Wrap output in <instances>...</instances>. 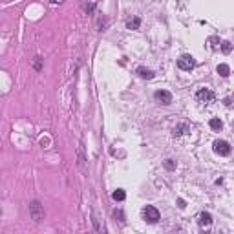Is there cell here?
Segmentation results:
<instances>
[{"instance_id":"cell-5","label":"cell","mask_w":234,"mask_h":234,"mask_svg":"<svg viewBox=\"0 0 234 234\" xmlns=\"http://www.w3.org/2000/svg\"><path fill=\"white\" fill-rule=\"evenodd\" d=\"M154 99H156L159 104H163V106L172 104V93H170V92H167V90H157V92L154 93Z\"/></svg>"},{"instance_id":"cell-12","label":"cell","mask_w":234,"mask_h":234,"mask_svg":"<svg viewBox=\"0 0 234 234\" xmlns=\"http://www.w3.org/2000/svg\"><path fill=\"white\" fill-rule=\"evenodd\" d=\"M126 26H128V29H139V26H141V19H132V20H128L126 22Z\"/></svg>"},{"instance_id":"cell-11","label":"cell","mask_w":234,"mask_h":234,"mask_svg":"<svg viewBox=\"0 0 234 234\" xmlns=\"http://www.w3.org/2000/svg\"><path fill=\"white\" fill-rule=\"evenodd\" d=\"M218 73L221 75V77H229V75H231L229 64H220V66H218Z\"/></svg>"},{"instance_id":"cell-13","label":"cell","mask_w":234,"mask_h":234,"mask_svg":"<svg viewBox=\"0 0 234 234\" xmlns=\"http://www.w3.org/2000/svg\"><path fill=\"white\" fill-rule=\"evenodd\" d=\"M209 125H210V128H212V130H221V126H223V123H221L218 117L210 119V123H209Z\"/></svg>"},{"instance_id":"cell-1","label":"cell","mask_w":234,"mask_h":234,"mask_svg":"<svg viewBox=\"0 0 234 234\" xmlns=\"http://www.w3.org/2000/svg\"><path fill=\"white\" fill-rule=\"evenodd\" d=\"M141 214H143V220L146 221V223H157L159 221V210L156 209V207H152V205H146L143 210H141Z\"/></svg>"},{"instance_id":"cell-15","label":"cell","mask_w":234,"mask_h":234,"mask_svg":"<svg viewBox=\"0 0 234 234\" xmlns=\"http://www.w3.org/2000/svg\"><path fill=\"white\" fill-rule=\"evenodd\" d=\"M165 167H167L168 170H174V168H176V161H174V159H167V161H165Z\"/></svg>"},{"instance_id":"cell-2","label":"cell","mask_w":234,"mask_h":234,"mask_svg":"<svg viewBox=\"0 0 234 234\" xmlns=\"http://www.w3.org/2000/svg\"><path fill=\"white\" fill-rule=\"evenodd\" d=\"M29 216H31V220L35 223H39V221L44 220V207L37 201V199L29 203Z\"/></svg>"},{"instance_id":"cell-7","label":"cell","mask_w":234,"mask_h":234,"mask_svg":"<svg viewBox=\"0 0 234 234\" xmlns=\"http://www.w3.org/2000/svg\"><path fill=\"white\" fill-rule=\"evenodd\" d=\"M190 128H189V125L187 123H181V125H178V126H174V130H172V134L176 136V137H179V136H183V134H187Z\"/></svg>"},{"instance_id":"cell-16","label":"cell","mask_w":234,"mask_h":234,"mask_svg":"<svg viewBox=\"0 0 234 234\" xmlns=\"http://www.w3.org/2000/svg\"><path fill=\"white\" fill-rule=\"evenodd\" d=\"M218 42H220V40H218L216 37H210V39H209V46H210V48H216V46H218Z\"/></svg>"},{"instance_id":"cell-14","label":"cell","mask_w":234,"mask_h":234,"mask_svg":"<svg viewBox=\"0 0 234 234\" xmlns=\"http://www.w3.org/2000/svg\"><path fill=\"white\" fill-rule=\"evenodd\" d=\"M221 51H223V53H231V51H232V44L229 42V40H223V42H221Z\"/></svg>"},{"instance_id":"cell-4","label":"cell","mask_w":234,"mask_h":234,"mask_svg":"<svg viewBox=\"0 0 234 234\" xmlns=\"http://www.w3.org/2000/svg\"><path fill=\"white\" fill-rule=\"evenodd\" d=\"M178 66H179V70L190 72V70H194V66H196V61H194L192 55H181L179 59H178Z\"/></svg>"},{"instance_id":"cell-18","label":"cell","mask_w":234,"mask_h":234,"mask_svg":"<svg viewBox=\"0 0 234 234\" xmlns=\"http://www.w3.org/2000/svg\"><path fill=\"white\" fill-rule=\"evenodd\" d=\"M40 145H42V146H44V145H50V139H48V137H42V139H40Z\"/></svg>"},{"instance_id":"cell-10","label":"cell","mask_w":234,"mask_h":234,"mask_svg":"<svg viewBox=\"0 0 234 234\" xmlns=\"http://www.w3.org/2000/svg\"><path fill=\"white\" fill-rule=\"evenodd\" d=\"M112 198H114V201H125V199H126V192L123 190V189H117V190L112 194Z\"/></svg>"},{"instance_id":"cell-9","label":"cell","mask_w":234,"mask_h":234,"mask_svg":"<svg viewBox=\"0 0 234 234\" xmlns=\"http://www.w3.org/2000/svg\"><path fill=\"white\" fill-rule=\"evenodd\" d=\"M137 75L141 77V79H154V72L148 70V68H145V66L137 68Z\"/></svg>"},{"instance_id":"cell-3","label":"cell","mask_w":234,"mask_h":234,"mask_svg":"<svg viewBox=\"0 0 234 234\" xmlns=\"http://www.w3.org/2000/svg\"><path fill=\"white\" fill-rule=\"evenodd\" d=\"M214 99H216V95H214L212 90H209V88H201L196 93V101L201 103V104H210V103H214Z\"/></svg>"},{"instance_id":"cell-8","label":"cell","mask_w":234,"mask_h":234,"mask_svg":"<svg viewBox=\"0 0 234 234\" xmlns=\"http://www.w3.org/2000/svg\"><path fill=\"white\" fill-rule=\"evenodd\" d=\"M198 221H199V225H201V227H210V223H212V216H210L209 212H201Z\"/></svg>"},{"instance_id":"cell-19","label":"cell","mask_w":234,"mask_h":234,"mask_svg":"<svg viewBox=\"0 0 234 234\" xmlns=\"http://www.w3.org/2000/svg\"><path fill=\"white\" fill-rule=\"evenodd\" d=\"M178 205H179V209H185V201L183 199H178Z\"/></svg>"},{"instance_id":"cell-6","label":"cell","mask_w":234,"mask_h":234,"mask_svg":"<svg viewBox=\"0 0 234 234\" xmlns=\"http://www.w3.org/2000/svg\"><path fill=\"white\" fill-rule=\"evenodd\" d=\"M214 152L218 154V156H229L231 154V145L227 143V141H214Z\"/></svg>"},{"instance_id":"cell-17","label":"cell","mask_w":234,"mask_h":234,"mask_svg":"<svg viewBox=\"0 0 234 234\" xmlns=\"http://www.w3.org/2000/svg\"><path fill=\"white\" fill-rule=\"evenodd\" d=\"M35 70H40V57H35Z\"/></svg>"},{"instance_id":"cell-20","label":"cell","mask_w":234,"mask_h":234,"mask_svg":"<svg viewBox=\"0 0 234 234\" xmlns=\"http://www.w3.org/2000/svg\"><path fill=\"white\" fill-rule=\"evenodd\" d=\"M59 2H62V0H51V4H59Z\"/></svg>"}]
</instances>
